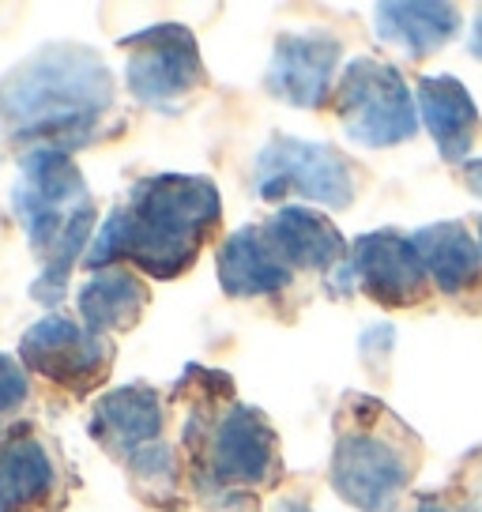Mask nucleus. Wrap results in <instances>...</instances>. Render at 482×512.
<instances>
[{
	"label": "nucleus",
	"instance_id": "f257e3e1",
	"mask_svg": "<svg viewBox=\"0 0 482 512\" xmlns=\"http://www.w3.org/2000/svg\"><path fill=\"white\" fill-rule=\"evenodd\" d=\"M219 219H223V204L211 177H140L102 223L83 264L102 272L113 260H129L136 272L151 279H177L204 253Z\"/></svg>",
	"mask_w": 482,
	"mask_h": 512
},
{
	"label": "nucleus",
	"instance_id": "f03ea898",
	"mask_svg": "<svg viewBox=\"0 0 482 512\" xmlns=\"http://www.w3.org/2000/svg\"><path fill=\"white\" fill-rule=\"evenodd\" d=\"M113 95V72L95 49L42 46L0 83V125L12 140L72 151L113 132Z\"/></svg>",
	"mask_w": 482,
	"mask_h": 512
},
{
	"label": "nucleus",
	"instance_id": "7ed1b4c3",
	"mask_svg": "<svg viewBox=\"0 0 482 512\" xmlns=\"http://www.w3.org/2000/svg\"><path fill=\"white\" fill-rule=\"evenodd\" d=\"M12 211L27 230L31 253L42 268L31 294L42 305L61 302L72 264L87 256V241L95 230V200L72 155L57 147H31L19 162Z\"/></svg>",
	"mask_w": 482,
	"mask_h": 512
},
{
	"label": "nucleus",
	"instance_id": "20e7f679",
	"mask_svg": "<svg viewBox=\"0 0 482 512\" xmlns=\"http://www.w3.org/2000/svg\"><path fill=\"white\" fill-rule=\"evenodd\" d=\"M343 407V426L332 452V486L336 494L362 512H385L403 486L411 482L415 460L407 456V445L400 437L381 430L385 407L373 400H354Z\"/></svg>",
	"mask_w": 482,
	"mask_h": 512
},
{
	"label": "nucleus",
	"instance_id": "39448f33",
	"mask_svg": "<svg viewBox=\"0 0 482 512\" xmlns=\"http://www.w3.org/2000/svg\"><path fill=\"white\" fill-rule=\"evenodd\" d=\"M196 482L204 497L238 494L241 486H268L279 475V441L272 422L257 407L230 403L211 426L208 441L196 448Z\"/></svg>",
	"mask_w": 482,
	"mask_h": 512
},
{
	"label": "nucleus",
	"instance_id": "423d86ee",
	"mask_svg": "<svg viewBox=\"0 0 482 512\" xmlns=\"http://www.w3.org/2000/svg\"><path fill=\"white\" fill-rule=\"evenodd\" d=\"M336 113L343 132L362 147L403 144L418 128V110L403 76L392 64L373 57L347 64L336 91Z\"/></svg>",
	"mask_w": 482,
	"mask_h": 512
},
{
	"label": "nucleus",
	"instance_id": "0eeeda50",
	"mask_svg": "<svg viewBox=\"0 0 482 512\" xmlns=\"http://www.w3.org/2000/svg\"><path fill=\"white\" fill-rule=\"evenodd\" d=\"M121 46L129 49L125 87L144 106L174 110L177 102H185V98L196 95L208 83V72H204L193 31L181 27V23L144 27V31L129 34Z\"/></svg>",
	"mask_w": 482,
	"mask_h": 512
},
{
	"label": "nucleus",
	"instance_id": "6e6552de",
	"mask_svg": "<svg viewBox=\"0 0 482 512\" xmlns=\"http://www.w3.org/2000/svg\"><path fill=\"white\" fill-rule=\"evenodd\" d=\"M260 200H287V196H306L324 208H347L354 200V170L351 162L339 155L336 147L313 144V140H294V136H275L272 144L257 155L253 170Z\"/></svg>",
	"mask_w": 482,
	"mask_h": 512
},
{
	"label": "nucleus",
	"instance_id": "1a4fd4ad",
	"mask_svg": "<svg viewBox=\"0 0 482 512\" xmlns=\"http://www.w3.org/2000/svg\"><path fill=\"white\" fill-rule=\"evenodd\" d=\"M23 366L46 377L49 384L65 388L72 396H87L110 377L113 343L110 336H98L87 324L49 313L34 324L19 343Z\"/></svg>",
	"mask_w": 482,
	"mask_h": 512
},
{
	"label": "nucleus",
	"instance_id": "9d476101",
	"mask_svg": "<svg viewBox=\"0 0 482 512\" xmlns=\"http://www.w3.org/2000/svg\"><path fill=\"white\" fill-rule=\"evenodd\" d=\"M354 283L370 294L373 302L400 309V305H415L426 294V264L418 256L415 241L392 234V230H377L366 238L354 241L351 249Z\"/></svg>",
	"mask_w": 482,
	"mask_h": 512
},
{
	"label": "nucleus",
	"instance_id": "9b49d317",
	"mask_svg": "<svg viewBox=\"0 0 482 512\" xmlns=\"http://www.w3.org/2000/svg\"><path fill=\"white\" fill-rule=\"evenodd\" d=\"M336 64L339 38H332L328 31L283 34L268 64V91L298 110H317L332 91Z\"/></svg>",
	"mask_w": 482,
	"mask_h": 512
},
{
	"label": "nucleus",
	"instance_id": "f8f14e48",
	"mask_svg": "<svg viewBox=\"0 0 482 512\" xmlns=\"http://www.w3.org/2000/svg\"><path fill=\"white\" fill-rule=\"evenodd\" d=\"M162 426H166V411H162V396L151 384H121L110 388L91 411L87 430L98 441L102 452H110L113 460H129L140 448L162 441Z\"/></svg>",
	"mask_w": 482,
	"mask_h": 512
},
{
	"label": "nucleus",
	"instance_id": "ddd939ff",
	"mask_svg": "<svg viewBox=\"0 0 482 512\" xmlns=\"http://www.w3.org/2000/svg\"><path fill=\"white\" fill-rule=\"evenodd\" d=\"M264 238L272 241L279 260L306 272H336L339 264H347V245L339 238L332 219H324L313 208H283L272 215V223L264 226Z\"/></svg>",
	"mask_w": 482,
	"mask_h": 512
},
{
	"label": "nucleus",
	"instance_id": "4468645a",
	"mask_svg": "<svg viewBox=\"0 0 482 512\" xmlns=\"http://www.w3.org/2000/svg\"><path fill=\"white\" fill-rule=\"evenodd\" d=\"M290 279L294 272L279 260L272 241L264 238V226L234 230L219 249V283L230 298L279 294L290 287Z\"/></svg>",
	"mask_w": 482,
	"mask_h": 512
},
{
	"label": "nucleus",
	"instance_id": "2eb2a0df",
	"mask_svg": "<svg viewBox=\"0 0 482 512\" xmlns=\"http://www.w3.org/2000/svg\"><path fill=\"white\" fill-rule=\"evenodd\" d=\"M57 467L31 426H16L0 445V512H31L53 497Z\"/></svg>",
	"mask_w": 482,
	"mask_h": 512
},
{
	"label": "nucleus",
	"instance_id": "dca6fc26",
	"mask_svg": "<svg viewBox=\"0 0 482 512\" xmlns=\"http://www.w3.org/2000/svg\"><path fill=\"white\" fill-rule=\"evenodd\" d=\"M418 113L430 128L434 144L441 147V155L449 162L464 159L479 128V110L464 83L452 76H426L418 83Z\"/></svg>",
	"mask_w": 482,
	"mask_h": 512
},
{
	"label": "nucleus",
	"instance_id": "f3484780",
	"mask_svg": "<svg viewBox=\"0 0 482 512\" xmlns=\"http://www.w3.org/2000/svg\"><path fill=\"white\" fill-rule=\"evenodd\" d=\"M151 290L132 268H102L80 290V317L83 324L106 336V332H129L144 317Z\"/></svg>",
	"mask_w": 482,
	"mask_h": 512
},
{
	"label": "nucleus",
	"instance_id": "a211bd4d",
	"mask_svg": "<svg viewBox=\"0 0 482 512\" xmlns=\"http://www.w3.org/2000/svg\"><path fill=\"white\" fill-rule=\"evenodd\" d=\"M373 23L381 42L400 46L407 57L422 61L456 34L460 16L452 4H381Z\"/></svg>",
	"mask_w": 482,
	"mask_h": 512
},
{
	"label": "nucleus",
	"instance_id": "6ab92c4d",
	"mask_svg": "<svg viewBox=\"0 0 482 512\" xmlns=\"http://www.w3.org/2000/svg\"><path fill=\"white\" fill-rule=\"evenodd\" d=\"M411 241L426 264V275L434 279L441 294H460L479 279V245L460 223L426 226Z\"/></svg>",
	"mask_w": 482,
	"mask_h": 512
},
{
	"label": "nucleus",
	"instance_id": "aec40b11",
	"mask_svg": "<svg viewBox=\"0 0 482 512\" xmlns=\"http://www.w3.org/2000/svg\"><path fill=\"white\" fill-rule=\"evenodd\" d=\"M132 490L144 497L147 505H159L170 509L181 494V460H177V448L170 441H155V445L140 448L136 456L125 460Z\"/></svg>",
	"mask_w": 482,
	"mask_h": 512
},
{
	"label": "nucleus",
	"instance_id": "412c9836",
	"mask_svg": "<svg viewBox=\"0 0 482 512\" xmlns=\"http://www.w3.org/2000/svg\"><path fill=\"white\" fill-rule=\"evenodd\" d=\"M27 392H31L27 373H23L19 362H12L8 354H0V415L23 407V403H27Z\"/></svg>",
	"mask_w": 482,
	"mask_h": 512
},
{
	"label": "nucleus",
	"instance_id": "4be33fe9",
	"mask_svg": "<svg viewBox=\"0 0 482 512\" xmlns=\"http://www.w3.org/2000/svg\"><path fill=\"white\" fill-rule=\"evenodd\" d=\"M464 181H467V189L475 192V196H482V162H467Z\"/></svg>",
	"mask_w": 482,
	"mask_h": 512
},
{
	"label": "nucleus",
	"instance_id": "5701e85b",
	"mask_svg": "<svg viewBox=\"0 0 482 512\" xmlns=\"http://www.w3.org/2000/svg\"><path fill=\"white\" fill-rule=\"evenodd\" d=\"M272 512H313V509H309L306 501H298V497H283V501H279Z\"/></svg>",
	"mask_w": 482,
	"mask_h": 512
},
{
	"label": "nucleus",
	"instance_id": "b1692460",
	"mask_svg": "<svg viewBox=\"0 0 482 512\" xmlns=\"http://www.w3.org/2000/svg\"><path fill=\"white\" fill-rule=\"evenodd\" d=\"M471 53L482 57V16L475 19V27H471Z\"/></svg>",
	"mask_w": 482,
	"mask_h": 512
},
{
	"label": "nucleus",
	"instance_id": "393cba45",
	"mask_svg": "<svg viewBox=\"0 0 482 512\" xmlns=\"http://www.w3.org/2000/svg\"><path fill=\"white\" fill-rule=\"evenodd\" d=\"M415 512H449V509H437V505H418Z\"/></svg>",
	"mask_w": 482,
	"mask_h": 512
},
{
	"label": "nucleus",
	"instance_id": "a878e982",
	"mask_svg": "<svg viewBox=\"0 0 482 512\" xmlns=\"http://www.w3.org/2000/svg\"><path fill=\"white\" fill-rule=\"evenodd\" d=\"M479 241H482V223H479Z\"/></svg>",
	"mask_w": 482,
	"mask_h": 512
}]
</instances>
